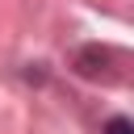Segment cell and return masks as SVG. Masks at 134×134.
I'll return each instance as SVG.
<instances>
[{"instance_id":"obj_1","label":"cell","mask_w":134,"mask_h":134,"mask_svg":"<svg viewBox=\"0 0 134 134\" xmlns=\"http://www.w3.org/2000/svg\"><path fill=\"white\" fill-rule=\"evenodd\" d=\"M105 134H134V126H130L126 117H109V126H105Z\"/></svg>"}]
</instances>
